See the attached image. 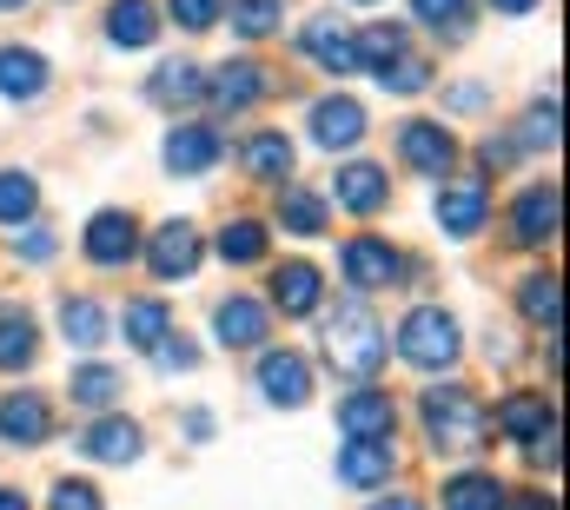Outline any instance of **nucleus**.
I'll use <instances>...</instances> for the list:
<instances>
[{
  "label": "nucleus",
  "instance_id": "53",
  "mask_svg": "<svg viewBox=\"0 0 570 510\" xmlns=\"http://www.w3.org/2000/svg\"><path fill=\"white\" fill-rule=\"evenodd\" d=\"M352 7H379V0H352Z\"/></svg>",
  "mask_w": 570,
  "mask_h": 510
},
{
  "label": "nucleus",
  "instance_id": "17",
  "mask_svg": "<svg viewBox=\"0 0 570 510\" xmlns=\"http://www.w3.org/2000/svg\"><path fill=\"white\" fill-rule=\"evenodd\" d=\"M80 451L100 458V464H140L146 458V424L140 418H127V411H100V418L87 424Z\"/></svg>",
  "mask_w": 570,
  "mask_h": 510
},
{
  "label": "nucleus",
  "instance_id": "32",
  "mask_svg": "<svg viewBox=\"0 0 570 510\" xmlns=\"http://www.w3.org/2000/svg\"><path fill=\"white\" fill-rule=\"evenodd\" d=\"M153 33H159V7L153 0H114L107 7V40L114 47H153Z\"/></svg>",
  "mask_w": 570,
  "mask_h": 510
},
{
  "label": "nucleus",
  "instance_id": "44",
  "mask_svg": "<svg viewBox=\"0 0 570 510\" xmlns=\"http://www.w3.org/2000/svg\"><path fill=\"white\" fill-rule=\"evenodd\" d=\"M518 153H524V146H518V133H498V139H484V146H478V166H484V173H504V166H518Z\"/></svg>",
  "mask_w": 570,
  "mask_h": 510
},
{
  "label": "nucleus",
  "instance_id": "28",
  "mask_svg": "<svg viewBox=\"0 0 570 510\" xmlns=\"http://www.w3.org/2000/svg\"><path fill=\"white\" fill-rule=\"evenodd\" d=\"M146 94H153V107L186 114V107H199V100H206V73H199L193 60H159V67H153V80H146Z\"/></svg>",
  "mask_w": 570,
  "mask_h": 510
},
{
  "label": "nucleus",
  "instance_id": "19",
  "mask_svg": "<svg viewBox=\"0 0 570 510\" xmlns=\"http://www.w3.org/2000/svg\"><path fill=\"white\" fill-rule=\"evenodd\" d=\"M399 159L412 173H425V179H444L458 166V139H451V127H438V120H405L399 127Z\"/></svg>",
  "mask_w": 570,
  "mask_h": 510
},
{
  "label": "nucleus",
  "instance_id": "39",
  "mask_svg": "<svg viewBox=\"0 0 570 510\" xmlns=\"http://www.w3.org/2000/svg\"><path fill=\"white\" fill-rule=\"evenodd\" d=\"M558 94H544V100H531V114H524V133H518V146L524 153H551L558 146Z\"/></svg>",
  "mask_w": 570,
  "mask_h": 510
},
{
  "label": "nucleus",
  "instance_id": "41",
  "mask_svg": "<svg viewBox=\"0 0 570 510\" xmlns=\"http://www.w3.org/2000/svg\"><path fill=\"white\" fill-rule=\"evenodd\" d=\"M47 510H107V498H100L87 478H60V484L47 491Z\"/></svg>",
  "mask_w": 570,
  "mask_h": 510
},
{
  "label": "nucleus",
  "instance_id": "45",
  "mask_svg": "<svg viewBox=\"0 0 570 510\" xmlns=\"http://www.w3.org/2000/svg\"><path fill=\"white\" fill-rule=\"evenodd\" d=\"M13 253H20V265H47V258H53V233H40V226H27Z\"/></svg>",
  "mask_w": 570,
  "mask_h": 510
},
{
  "label": "nucleus",
  "instance_id": "5",
  "mask_svg": "<svg viewBox=\"0 0 570 510\" xmlns=\"http://www.w3.org/2000/svg\"><path fill=\"white\" fill-rule=\"evenodd\" d=\"M140 219L127 213V206H100L94 219H87V233H80V246H87V265H100V272H120V265H134L140 258Z\"/></svg>",
  "mask_w": 570,
  "mask_h": 510
},
{
  "label": "nucleus",
  "instance_id": "42",
  "mask_svg": "<svg viewBox=\"0 0 570 510\" xmlns=\"http://www.w3.org/2000/svg\"><path fill=\"white\" fill-rule=\"evenodd\" d=\"M379 87H385V94H425V87H431V60H425V53H405Z\"/></svg>",
  "mask_w": 570,
  "mask_h": 510
},
{
  "label": "nucleus",
  "instance_id": "37",
  "mask_svg": "<svg viewBox=\"0 0 570 510\" xmlns=\"http://www.w3.org/2000/svg\"><path fill=\"white\" fill-rule=\"evenodd\" d=\"M412 20L431 27V33H444V40H464L471 20H478V7L471 0H412Z\"/></svg>",
  "mask_w": 570,
  "mask_h": 510
},
{
  "label": "nucleus",
  "instance_id": "51",
  "mask_svg": "<svg viewBox=\"0 0 570 510\" xmlns=\"http://www.w3.org/2000/svg\"><path fill=\"white\" fill-rule=\"evenodd\" d=\"M511 510H558V498H518Z\"/></svg>",
  "mask_w": 570,
  "mask_h": 510
},
{
  "label": "nucleus",
  "instance_id": "11",
  "mask_svg": "<svg viewBox=\"0 0 570 510\" xmlns=\"http://www.w3.org/2000/svg\"><path fill=\"white\" fill-rule=\"evenodd\" d=\"M140 258L153 265V278H166V285H179V278H193L199 272V226L193 219H166L153 239H140Z\"/></svg>",
  "mask_w": 570,
  "mask_h": 510
},
{
  "label": "nucleus",
  "instance_id": "29",
  "mask_svg": "<svg viewBox=\"0 0 570 510\" xmlns=\"http://www.w3.org/2000/svg\"><path fill=\"white\" fill-rule=\"evenodd\" d=\"M239 166H246L259 186H285L292 166H298V146H292L285 133H253V139L239 146Z\"/></svg>",
  "mask_w": 570,
  "mask_h": 510
},
{
  "label": "nucleus",
  "instance_id": "21",
  "mask_svg": "<svg viewBox=\"0 0 570 510\" xmlns=\"http://www.w3.org/2000/svg\"><path fill=\"white\" fill-rule=\"evenodd\" d=\"M47 87H53L47 53H33V47H0V100H7V107H33Z\"/></svg>",
  "mask_w": 570,
  "mask_h": 510
},
{
  "label": "nucleus",
  "instance_id": "25",
  "mask_svg": "<svg viewBox=\"0 0 570 510\" xmlns=\"http://www.w3.org/2000/svg\"><path fill=\"white\" fill-rule=\"evenodd\" d=\"M438 510H511V491L491 471H451L438 484Z\"/></svg>",
  "mask_w": 570,
  "mask_h": 510
},
{
  "label": "nucleus",
  "instance_id": "38",
  "mask_svg": "<svg viewBox=\"0 0 570 510\" xmlns=\"http://www.w3.org/2000/svg\"><path fill=\"white\" fill-rule=\"evenodd\" d=\"M558 272H531L524 285H518V312L531 318V325H544V332H558Z\"/></svg>",
  "mask_w": 570,
  "mask_h": 510
},
{
  "label": "nucleus",
  "instance_id": "47",
  "mask_svg": "<svg viewBox=\"0 0 570 510\" xmlns=\"http://www.w3.org/2000/svg\"><path fill=\"white\" fill-rule=\"evenodd\" d=\"M186 438H213V411H186Z\"/></svg>",
  "mask_w": 570,
  "mask_h": 510
},
{
  "label": "nucleus",
  "instance_id": "3",
  "mask_svg": "<svg viewBox=\"0 0 570 510\" xmlns=\"http://www.w3.org/2000/svg\"><path fill=\"white\" fill-rule=\"evenodd\" d=\"M392 352H399L412 372H425V379H451L458 359H464V325H458L444 305H412L405 325H399V339H392Z\"/></svg>",
  "mask_w": 570,
  "mask_h": 510
},
{
  "label": "nucleus",
  "instance_id": "10",
  "mask_svg": "<svg viewBox=\"0 0 570 510\" xmlns=\"http://www.w3.org/2000/svg\"><path fill=\"white\" fill-rule=\"evenodd\" d=\"M253 384H259V398L273 404V411H298V404H312V365H305V352H259V365H253Z\"/></svg>",
  "mask_w": 570,
  "mask_h": 510
},
{
  "label": "nucleus",
  "instance_id": "33",
  "mask_svg": "<svg viewBox=\"0 0 570 510\" xmlns=\"http://www.w3.org/2000/svg\"><path fill=\"white\" fill-rule=\"evenodd\" d=\"M120 332H127L134 352H159L166 332H173V305H166V298H134V305L120 312Z\"/></svg>",
  "mask_w": 570,
  "mask_h": 510
},
{
  "label": "nucleus",
  "instance_id": "1",
  "mask_svg": "<svg viewBox=\"0 0 570 510\" xmlns=\"http://www.w3.org/2000/svg\"><path fill=\"white\" fill-rule=\"evenodd\" d=\"M318 352H325V365H332L345 384L379 379L392 352H385V325H379L372 298H338V305L318 318Z\"/></svg>",
  "mask_w": 570,
  "mask_h": 510
},
{
  "label": "nucleus",
  "instance_id": "12",
  "mask_svg": "<svg viewBox=\"0 0 570 510\" xmlns=\"http://www.w3.org/2000/svg\"><path fill=\"white\" fill-rule=\"evenodd\" d=\"M159 159H166V173H179V179H199V173H213V166L226 159V133L206 127V120H179V127L166 133Z\"/></svg>",
  "mask_w": 570,
  "mask_h": 510
},
{
  "label": "nucleus",
  "instance_id": "18",
  "mask_svg": "<svg viewBox=\"0 0 570 510\" xmlns=\"http://www.w3.org/2000/svg\"><path fill=\"white\" fill-rule=\"evenodd\" d=\"M266 94H273V73H266L259 60H226L219 73H206V100H213L219 114H253Z\"/></svg>",
  "mask_w": 570,
  "mask_h": 510
},
{
  "label": "nucleus",
  "instance_id": "7",
  "mask_svg": "<svg viewBox=\"0 0 570 510\" xmlns=\"http://www.w3.org/2000/svg\"><path fill=\"white\" fill-rule=\"evenodd\" d=\"M266 332H273V305L253 298V292H226L213 305V339L226 352H266Z\"/></svg>",
  "mask_w": 570,
  "mask_h": 510
},
{
  "label": "nucleus",
  "instance_id": "35",
  "mask_svg": "<svg viewBox=\"0 0 570 510\" xmlns=\"http://www.w3.org/2000/svg\"><path fill=\"white\" fill-rule=\"evenodd\" d=\"M266 219H226L219 226V239H213V253L226 258V265H259L266 258Z\"/></svg>",
  "mask_w": 570,
  "mask_h": 510
},
{
  "label": "nucleus",
  "instance_id": "16",
  "mask_svg": "<svg viewBox=\"0 0 570 510\" xmlns=\"http://www.w3.org/2000/svg\"><path fill=\"white\" fill-rule=\"evenodd\" d=\"M266 305H279L285 318H318V305H325V272H318L312 258H279Z\"/></svg>",
  "mask_w": 570,
  "mask_h": 510
},
{
  "label": "nucleus",
  "instance_id": "30",
  "mask_svg": "<svg viewBox=\"0 0 570 510\" xmlns=\"http://www.w3.org/2000/svg\"><path fill=\"white\" fill-rule=\"evenodd\" d=\"M352 40H358V67H372L379 80L412 53V33L399 27V20H372V27H352Z\"/></svg>",
  "mask_w": 570,
  "mask_h": 510
},
{
  "label": "nucleus",
  "instance_id": "8",
  "mask_svg": "<svg viewBox=\"0 0 570 510\" xmlns=\"http://www.w3.org/2000/svg\"><path fill=\"white\" fill-rule=\"evenodd\" d=\"M305 133H312L318 153H352V146L372 133V120H365V107H358L352 94H325V100L305 107Z\"/></svg>",
  "mask_w": 570,
  "mask_h": 510
},
{
  "label": "nucleus",
  "instance_id": "22",
  "mask_svg": "<svg viewBox=\"0 0 570 510\" xmlns=\"http://www.w3.org/2000/svg\"><path fill=\"white\" fill-rule=\"evenodd\" d=\"M338 431H345V438H392V431H399V404H392V391L358 384V391L338 404Z\"/></svg>",
  "mask_w": 570,
  "mask_h": 510
},
{
  "label": "nucleus",
  "instance_id": "31",
  "mask_svg": "<svg viewBox=\"0 0 570 510\" xmlns=\"http://www.w3.org/2000/svg\"><path fill=\"white\" fill-rule=\"evenodd\" d=\"M279 226L292 239H318V233L332 226V199L312 193V186H285L279 193Z\"/></svg>",
  "mask_w": 570,
  "mask_h": 510
},
{
  "label": "nucleus",
  "instance_id": "48",
  "mask_svg": "<svg viewBox=\"0 0 570 510\" xmlns=\"http://www.w3.org/2000/svg\"><path fill=\"white\" fill-rule=\"evenodd\" d=\"M365 510H425L419 498H379V504H365Z\"/></svg>",
  "mask_w": 570,
  "mask_h": 510
},
{
  "label": "nucleus",
  "instance_id": "43",
  "mask_svg": "<svg viewBox=\"0 0 570 510\" xmlns=\"http://www.w3.org/2000/svg\"><path fill=\"white\" fill-rule=\"evenodd\" d=\"M153 359H159V372H193V365H199V345H193L186 332H166V345H159Z\"/></svg>",
  "mask_w": 570,
  "mask_h": 510
},
{
  "label": "nucleus",
  "instance_id": "26",
  "mask_svg": "<svg viewBox=\"0 0 570 510\" xmlns=\"http://www.w3.org/2000/svg\"><path fill=\"white\" fill-rule=\"evenodd\" d=\"M40 365V325L27 305H0V372H33Z\"/></svg>",
  "mask_w": 570,
  "mask_h": 510
},
{
  "label": "nucleus",
  "instance_id": "46",
  "mask_svg": "<svg viewBox=\"0 0 570 510\" xmlns=\"http://www.w3.org/2000/svg\"><path fill=\"white\" fill-rule=\"evenodd\" d=\"M451 107H458V114H478V107H484V87H478V80H458V87H451Z\"/></svg>",
  "mask_w": 570,
  "mask_h": 510
},
{
  "label": "nucleus",
  "instance_id": "20",
  "mask_svg": "<svg viewBox=\"0 0 570 510\" xmlns=\"http://www.w3.org/2000/svg\"><path fill=\"white\" fill-rule=\"evenodd\" d=\"M47 438H53V404H47L40 391H7V398H0V444L33 451V444H47Z\"/></svg>",
  "mask_w": 570,
  "mask_h": 510
},
{
  "label": "nucleus",
  "instance_id": "36",
  "mask_svg": "<svg viewBox=\"0 0 570 510\" xmlns=\"http://www.w3.org/2000/svg\"><path fill=\"white\" fill-rule=\"evenodd\" d=\"M226 20H233V33H246V40H273L285 27V0H226Z\"/></svg>",
  "mask_w": 570,
  "mask_h": 510
},
{
  "label": "nucleus",
  "instance_id": "14",
  "mask_svg": "<svg viewBox=\"0 0 570 510\" xmlns=\"http://www.w3.org/2000/svg\"><path fill=\"white\" fill-rule=\"evenodd\" d=\"M298 53H305L318 73H332V80L358 73V40H352V27H345V20H332V13L305 20V33H298Z\"/></svg>",
  "mask_w": 570,
  "mask_h": 510
},
{
  "label": "nucleus",
  "instance_id": "23",
  "mask_svg": "<svg viewBox=\"0 0 570 510\" xmlns=\"http://www.w3.org/2000/svg\"><path fill=\"white\" fill-rule=\"evenodd\" d=\"M491 431H504V438H511V444L524 451V444H538L544 431H558V411H551V404H544L538 391H511V398L498 404V418H491Z\"/></svg>",
  "mask_w": 570,
  "mask_h": 510
},
{
  "label": "nucleus",
  "instance_id": "27",
  "mask_svg": "<svg viewBox=\"0 0 570 510\" xmlns=\"http://www.w3.org/2000/svg\"><path fill=\"white\" fill-rule=\"evenodd\" d=\"M67 398H73L80 411H114V404L127 398V372H120V365H100V359H80L73 379H67Z\"/></svg>",
  "mask_w": 570,
  "mask_h": 510
},
{
  "label": "nucleus",
  "instance_id": "6",
  "mask_svg": "<svg viewBox=\"0 0 570 510\" xmlns=\"http://www.w3.org/2000/svg\"><path fill=\"white\" fill-rule=\"evenodd\" d=\"M558 213H564V193H558L551 179L524 186L518 206H511V246H518V253H544V246H558Z\"/></svg>",
  "mask_w": 570,
  "mask_h": 510
},
{
  "label": "nucleus",
  "instance_id": "34",
  "mask_svg": "<svg viewBox=\"0 0 570 510\" xmlns=\"http://www.w3.org/2000/svg\"><path fill=\"white\" fill-rule=\"evenodd\" d=\"M33 213H40V179L0 166V226H7V233H13V226H33Z\"/></svg>",
  "mask_w": 570,
  "mask_h": 510
},
{
  "label": "nucleus",
  "instance_id": "49",
  "mask_svg": "<svg viewBox=\"0 0 570 510\" xmlns=\"http://www.w3.org/2000/svg\"><path fill=\"white\" fill-rule=\"evenodd\" d=\"M0 510H27V498H20L13 484H0Z\"/></svg>",
  "mask_w": 570,
  "mask_h": 510
},
{
  "label": "nucleus",
  "instance_id": "2",
  "mask_svg": "<svg viewBox=\"0 0 570 510\" xmlns=\"http://www.w3.org/2000/svg\"><path fill=\"white\" fill-rule=\"evenodd\" d=\"M419 424L438 458H478L491 444V404L464 384H431L419 398Z\"/></svg>",
  "mask_w": 570,
  "mask_h": 510
},
{
  "label": "nucleus",
  "instance_id": "15",
  "mask_svg": "<svg viewBox=\"0 0 570 510\" xmlns=\"http://www.w3.org/2000/svg\"><path fill=\"white\" fill-rule=\"evenodd\" d=\"M332 471H338L345 491H385L392 471H399V451H392V438H345Z\"/></svg>",
  "mask_w": 570,
  "mask_h": 510
},
{
  "label": "nucleus",
  "instance_id": "40",
  "mask_svg": "<svg viewBox=\"0 0 570 510\" xmlns=\"http://www.w3.org/2000/svg\"><path fill=\"white\" fill-rule=\"evenodd\" d=\"M166 13H173L179 33H206V27L226 20V0H166Z\"/></svg>",
  "mask_w": 570,
  "mask_h": 510
},
{
  "label": "nucleus",
  "instance_id": "24",
  "mask_svg": "<svg viewBox=\"0 0 570 510\" xmlns=\"http://www.w3.org/2000/svg\"><path fill=\"white\" fill-rule=\"evenodd\" d=\"M107 332H114V318H107V305H100L94 292H67V298H60V339H67L73 352H100Z\"/></svg>",
  "mask_w": 570,
  "mask_h": 510
},
{
  "label": "nucleus",
  "instance_id": "52",
  "mask_svg": "<svg viewBox=\"0 0 570 510\" xmlns=\"http://www.w3.org/2000/svg\"><path fill=\"white\" fill-rule=\"evenodd\" d=\"M20 7H27V0H0V13H20Z\"/></svg>",
  "mask_w": 570,
  "mask_h": 510
},
{
  "label": "nucleus",
  "instance_id": "13",
  "mask_svg": "<svg viewBox=\"0 0 570 510\" xmlns=\"http://www.w3.org/2000/svg\"><path fill=\"white\" fill-rule=\"evenodd\" d=\"M332 206H345L352 219H372L392 206V173L379 159H345L338 179H332Z\"/></svg>",
  "mask_w": 570,
  "mask_h": 510
},
{
  "label": "nucleus",
  "instance_id": "9",
  "mask_svg": "<svg viewBox=\"0 0 570 510\" xmlns=\"http://www.w3.org/2000/svg\"><path fill=\"white\" fill-rule=\"evenodd\" d=\"M431 219H438V233L444 239H478L484 226H491V186H478V179H451L438 199H431Z\"/></svg>",
  "mask_w": 570,
  "mask_h": 510
},
{
  "label": "nucleus",
  "instance_id": "50",
  "mask_svg": "<svg viewBox=\"0 0 570 510\" xmlns=\"http://www.w3.org/2000/svg\"><path fill=\"white\" fill-rule=\"evenodd\" d=\"M491 7H498V13H531L538 0H491Z\"/></svg>",
  "mask_w": 570,
  "mask_h": 510
},
{
  "label": "nucleus",
  "instance_id": "4",
  "mask_svg": "<svg viewBox=\"0 0 570 510\" xmlns=\"http://www.w3.org/2000/svg\"><path fill=\"white\" fill-rule=\"evenodd\" d=\"M338 272H345V285H352V292H392L412 265H405V253H399L392 239L358 233V239H345V246H338Z\"/></svg>",
  "mask_w": 570,
  "mask_h": 510
}]
</instances>
